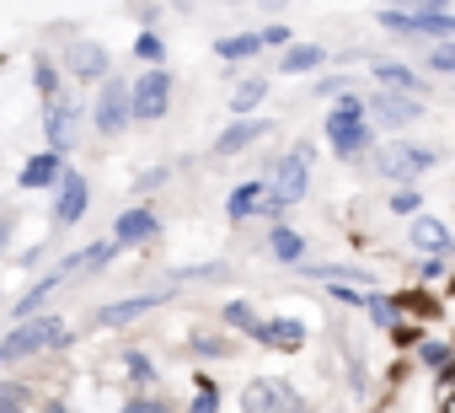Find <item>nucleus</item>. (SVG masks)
I'll return each mask as SVG.
<instances>
[{
    "instance_id": "nucleus-1",
    "label": "nucleus",
    "mask_w": 455,
    "mask_h": 413,
    "mask_svg": "<svg viewBox=\"0 0 455 413\" xmlns=\"http://www.w3.org/2000/svg\"><path fill=\"white\" fill-rule=\"evenodd\" d=\"M306 182H311V145H295V150L274 166V182H268V193H263V210H268V215L290 210L295 198H306Z\"/></svg>"
},
{
    "instance_id": "nucleus-2",
    "label": "nucleus",
    "mask_w": 455,
    "mask_h": 413,
    "mask_svg": "<svg viewBox=\"0 0 455 413\" xmlns=\"http://www.w3.org/2000/svg\"><path fill=\"white\" fill-rule=\"evenodd\" d=\"M327 140L338 156H359L370 150V118H364V97H343L332 113H327Z\"/></svg>"
},
{
    "instance_id": "nucleus-3",
    "label": "nucleus",
    "mask_w": 455,
    "mask_h": 413,
    "mask_svg": "<svg viewBox=\"0 0 455 413\" xmlns=\"http://www.w3.org/2000/svg\"><path fill=\"white\" fill-rule=\"evenodd\" d=\"M166 102H172V76H166L161 65L145 70V76L129 86V108H134V118H145V124L166 118Z\"/></svg>"
},
{
    "instance_id": "nucleus-4",
    "label": "nucleus",
    "mask_w": 455,
    "mask_h": 413,
    "mask_svg": "<svg viewBox=\"0 0 455 413\" xmlns=\"http://www.w3.org/2000/svg\"><path fill=\"white\" fill-rule=\"evenodd\" d=\"M54 344H65V322L60 317H33V322H22L0 349H6V360H17V354H44Z\"/></svg>"
},
{
    "instance_id": "nucleus-5",
    "label": "nucleus",
    "mask_w": 455,
    "mask_h": 413,
    "mask_svg": "<svg viewBox=\"0 0 455 413\" xmlns=\"http://www.w3.org/2000/svg\"><path fill=\"white\" fill-rule=\"evenodd\" d=\"M434 161H439V150H428V145H386V150L375 156V166H380L386 177H396L402 188H407L412 177H423Z\"/></svg>"
},
{
    "instance_id": "nucleus-6",
    "label": "nucleus",
    "mask_w": 455,
    "mask_h": 413,
    "mask_svg": "<svg viewBox=\"0 0 455 413\" xmlns=\"http://www.w3.org/2000/svg\"><path fill=\"white\" fill-rule=\"evenodd\" d=\"M380 22L407 38H444V44L455 38V17H444V12H380Z\"/></svg>"
},
{
    "instance_id": "nucleus-7",
    "label": "nucleus",
    "mask_w": 455,
    "mask_h": 413,
    "mask_svg": "<svg viewBox=\"0 0 455 413\" xmlns=\"http://www.w3.org/2000/svg\"><path fill=\"white\" fill-rule=\"evenodd\" d=\"M129 118H134V108H129V86H124L118 76H108V86L97 92V129H102V134H118Z\"/></svg>"
},
{
    "instance_id": "nucleus-8",
    "label": "nucleus",
    "mask_w": 455,
    "mask_h": 413,
    "mask_svg": "<svg viewBox=\"0 0 455 413\" xmlns=\"http://www.w3.org/2000/svg\"><path fill=\"white\" fill-rule=\"evenodd\" d=\"M81 215H86V177L65 166V177H60V198H54V221H60V226H76Z\"/></svg>"
},
{
    "instance_id": "nucleus-9",
    "label": "nucleus",
    "mask_w": 455,
    "mask_h": 413,
    "mask_svg": "<svg viewBox=\"0 0 455 413\" xmlns=\"http://www.w3.org/2000/svg\"><path fill=\"white\" fill-rule=\"evenodd\" d=\"M156 231H161V221H156L150 210H124L118 226H113V242H118V247H140V242H150Z\"/></svg>"
},
{
    "instance_id": "nucleus-10",
    "label": "nucleus",
    "mask_w": 455,
    "mask_h": 413,
    "mask_svg": "<svg viewBox=\"0 0 455 413\" xmlns=\"http://www.w3.org/2000/svg\"><path fill=\"white\" fill-rule=\"evenodd\" d=\"M364 108H375V118H380V124H412V118L423 113L407 92H380V97H370Z\"/></svg>"
},
{
    "instance_id": "nucleus-11",
    "label": "nucleus",
    "mask_w": 455,
    "mask_h": 413,
    "mask_svg": "<svg viewBox=\"0 0 455 413\" xmlns=\"http://www.w3.org/2000/svg\"><path fill=\"white\" fill-rule=\"evenodd\" d=\"M65 177V156L60 150H44V156H33L28 166H22V188H49V182H60Z\"/></svg>"
},
{
    "instance_id": "nucleus-12",
    "label": "nucleus",
    "mask_w": 455,
    "mask_h": 413,
    "mask_svg": "<svg viewBox=\"0 0 455 413\" xmlns=\"http://www.w3.org/2000/svg\"><path fill=\"white\" fill-rule=\"evenodd\" d=\"M263 134H268V124H263V118H247V124H231V129H225V134L214 140V150H220V156H236V150L258 145Z\"/></svg>"
},
{
    "instance_id": "nucleus-13",
    "label": "nucleus",
    "mask_w": 455,
    "mask_h": 413,
    "mask_svg": "<svg viewBox=\"0 0 455 413\" xmlns=\"http://www.w3.org/2000/svg\"><path fill=\"white\" fill-rule=\"evenodd\" d=\"M166 301V290H156V296H134V301H113V306H102V317L97 322H108V328H118V322H129V317H145L150 306H161Z\"/></svg>"
},
{
    "instance_id": "nucleus-14",
    "label": "nucleus",
    "mask_w": 455,
    "mask_h": 413,
    "mask_svg": "<svg viewBox=\"0 0 455 413\" xmlns=\"http://www.w3.org/2000/svg\"><path fill=\"white\" fill-rule=\"evenodd\" d=\"M65 60L76 76H108V49H97V44H70Z\"/></svg>"
},
{
    "instance_id": "nucleus-15",
    "label": "nucleus",
    "mask_w": 455,
    "mask_h": 413,
    "mask_svg": "<svg viewBox=\"0 0 455 413\" xmlns=\"http://www.w3.org/2000/svg\"><path fill=\"white\" fill-rule=\"evenodd\" d=\"M242 402H247V413H274L279 402H290V392H284L279 381H252Z\"/></svg>"
},
{
    "instance_id": "nucleus-16",
    "label": "nucleus",
    "mask_w": 455,
    "mask_h": 413,
    "mask_svg": "<svg viewBox=\"0 0 455 413\" xmlns=\"http://www.w3.org/2000/svg\"><path fill=\"white\" fill-rule=\"evenodd\" d=\"M412 247H423V253H450V231L439 226V221H412Z\"/></svg>"
},
{
    "instance_id": "nucleus-17",
    "label": "nucleus",
    "mask_w": 455,
    "mask_h": 413,
    "mask_svg": "<svg viewBox=\"0 0 455 413\" xmlns=\"http://www.w3.org/2000/svg\"><path fill=\"white\" fill-rule=\"evenodd\" d=\"M49 145H54L60 156L70 150V102H60V97L49 102Z\"/></svg>"
},
{
    "instance_id": "nucleus-18",
    "label": "nucleus",
    "mask_w": 455,
    "mask_h": 413,
    "mask_svg": "<svg viewBox=\"0 0 455 413\" xmlns=\"http://www.w3.org/2000/svg\"><path fill=\"white\" fill-rule=\"evenodd\" d=\"M258 204H263V188H258V182H242L231 198H225V215H231V221H247Z\"/></svg>"
},
{
    "instance_id": "nucleus-19",
    "label": "nucleus",
    "mask_w": 455,
    "mask_h": 413,
    "mask_svg": "<svg viewBox=\"0 0 455 413\" xmlns=\"http://www.w3.org/2000/svg\"><path fill=\"white\" fill-rule=\"evenodd\" d=\"M316 65H322V49H316V44H295V49L279 60L284 76H306V70H316Z\"/></svg>"
},
{
    "instance_id": "nucleus-20",
    "label": "nucleus",
    "mask_w": 455,
    "mask_h": 413,
    "mask_svg": "<svg viewBox=\"0 0 455 413\" xmlns=\"http://www.w3.org/2000/svg\"><path fill=\"white\" fill-rule=\"evenodd\" d=\"M268 247H274V258H279V263H300V253H306V242H300V231H290V226H274V237H268Z\"/></svg>"
},
{
    "instance_id": "nucleus-21",
    "label": "nucleus",
    "mask_w": 455,
    "mask_h": 413,
    "mask_svg": "<svg viewBox=\"0 0 455 413\" xmlns=\"http://www.w3.org/2000/svg\"><path fill=\"white\" fill-rule=\"evenodd\" d=\"M375 76H380L391 92H407V97H418V92H423V81H418L407 65H375Z\"/></svg>"
},
{
    "instance_id": "nucleus-22",
    "label": "nucleus",
    "mask_w": 455,
    "mask_h": 413,
    "mask_svg": "<svg viewBox=\"0 0 455 413\" xmlns=\"http://www.w3.org/2000/svg\"><path fill=\"white\" fill-rule=\"evenodd\" d=\"M263 344H279V349H300V344H306V328L284 317V322H274V328H263Z\"/></svg>"
},
{
    "instance_id": "nucleus-23",
    "label": "nucleus",
    "mask_w": 455,
    "mask_h": 413,
    "mask_svg": "<svg viewBox=\"0 0 455 413\" xmlns=\"http://www.w3.org/2000/svg\"><path fill=\"white\" fill-rule=\"evenodd\" d=\"M258 49H263V38H258V33H247V38H220V44H214V54H220V60H252Z\"/></svg>"
},
{
    "instance_id": "nucleus-24",
    "label": "nucleus",
    "mask_w": 455,
    "mask_h": 413,
    "mask_svg": "<svg viewBox=\"0 0 455 413\" xmlns=\"http://www.w3.org/2000/svg\"><path fill=\"white\" fill-rule=\"evenodd\" d=\"M225 322H231V328H242V333H252V338L263 344V322L252 317V306H247V301H231V306H225Z\"/></svg>"
},
{
    "instance_id": "nucleus-25",
    "label": "nucleus",
    "mask_w": 455,
    "mask_h": 413,
    "mask_svg": "<svg viewBox=\"0 0 455 413\" xmlns=\"http://www.w3.org/2000/svg\"><path fill=\"white\" fill-rule=\"evenodd\" d=\"M134 54H140V60H145V65H150V70H156V65H161V60H166V44H161V38H156V33H140V38H134Z\"/></svg>"
},
{
    "instance_id": "nucleus-26",
    "label": "nucleus",
    "mask_w": 455,
    "mask_h": 413,
    "mask_svg": "<svg viewBox=\"0 0 455 413\" xmlns=\"http://www.w3.org/2000/svg\"><path fill=\"white\" fill-rule=\"evenodd\" d=\"M263 92H268L263 81H247V86L236 92V102H231V113H247V108H258V102H263Z\"/></svg>"
},
{
    "instance_id": "nucleus-27",
    "label": "nucleus",
    "mask_w": 455,
    "mask_h": 413,
    "mask_svg": "<svg viewBox=\"0 0 455 413\" xmlns=\"http://www.w3.org/2000/svg\"><path fill=\"white\" fill-rule=\"evenodd\" d=\"M364 306H370V317H375L380 328H396V306H391V301H380V296H364Z\"/></svg>"
},
{
    "instance_id": "nucleus-28",
    "label": "nucleus",
    "mask_w": 455,
    "mask_h": 413,
    "mask_svg": "<svg viewBox=\"0 0 455 413\" xmlns=\"http://www.w3.org/2000/svg\"><path fill=\"white\" fill-rule=\"evenodd\" d=\"M418 204H423V193H412V182H407L402 193H391V210H396V215H418Z\"/></svg>"
},
{
    "instance_id": "nucleus-29",
    "label": "nucleus",
    "mask_w": 455,
    "mask_h": 413,
    "mask_svg": "<svg viewBox=\"0 0 455 413\" xmlns=\"http://www.w3.org/2000/svg\"><path fill=\"white\" fill-rule=\"evenodd\" d=\"M428 65H434V70H444V76H455V44H439V49L428 54Z\"/></svg>"
},
{
    "instance_id": "nucleus-30",
    "label": "nucleus",
    "mask_w": 455,
    "mask_h": 413,
    "mask_svg": "<svg viewBox=\"0 0 455 413\" xmlns=\"http://www.w3.org/2000/svg\"><path fill=\"white\" fill-rule=\"evenodd\" d=\"M54 86H60V76H54V65H49V60H38V92H44L49 102H54Z\"/></svg>"
},
{
    "instance_id": "nucleus-31",
    "label": "nucleus",
    "mask_w": 455,
    "mask_h": 413,
    "mask_svg": "<svg viewBox=\"0 0 455 413\" xmlns=\"http://www.w3.org/2000/svg\"><path fill=\"white\" fill-rule=\"evenodd\" d=\"M0 413H22V386H0Z\"/></svg>"
},
{
    "instance_id": "nucleus-32",
    "label": "nucleus",
    "mask_w": 455,
    "mask_h": 413,
    "mask_svg": "<svg viewBox=\"0 0 455 413\" xmlns=\"http://www.w3.org/2000/svg\"><path fill=\"white\" fill-rule=\"evenodd\" d=\"M258 38H263V49H284L290 44V28H263Z\"/></svg>"
},
{
    "instance_id": "nucleus-33",
    "label": "nucleus",
    "mask_w": 455,
    "mask_h": 413,
    "mask_svg": "<svg viewBox=\"0 0 455 413\" xmlns=\"http://www.w3.org/2000/svg\"><path fill=\"white\" fill-rule=\"evenodd\" d=\"M129 370H134V381H150V376H156V365H150L145 354H129Z\"/></svg>"
},
{
    "instance_id": "nucleus-34",
    "label": "nucleus",
    "mask_w": 455,
    "mask_h": 413,
    "mask_svg": "<svg viewBox=\"0 0 455 413\" xmlns=\"http://www.w3.org/2000/svg\"><path fill=\"white\" fill-rule=\"evenodd\" d=\"M193 413H214V386H209V381L198 386V408H193Z\"/></svg>"
},
{
    "instance_id": "nucleus-35",
    "label": "nucleus",
    "mask_w": 455,
    "mask_h": 413,
    "mask_svg": "<svg viewBox=\"0 0 455 413\" xmlns=\"http://www.w3.org/2000/svg\"><path fill=\"white\" fill-rule=\"evenodd\" d=\"M423 360H428V365H444V360H450V349H444V344H428V349H423Z\"/></svg>"
},
{
    "instance_id": "nucleus-36",
    "label": "nucleus",
    "mask_w": 455,
    "mask_h": 413,
    "mask_svg": "<svg viewBox=\"0 0 455 413\" xmlns=\"http://www.w3.org/2000/svg\"><path fill=\"white\" fill-rule=\"evenodd\" d=\"M124 413H161V408H156V402H145V397H140V402H129V408H124Z\"/></svg>"
},
{
    "instance_id": "nucleus-37",
    "label": "nucleus",
    "mask_w": 455,
    "mask_h": 413,
    "mask_svg": "<svg viewBox=\"0 0 455 413\" xmlns=\"http://www.w3.org/2000/svg\"><path fill=\"white\" fill-rule=\"evenodd\" d=\"M444 413H455V397H450V402H444Z\"/></svg>"
},
{
    "instance_id": "nucleus-38",
    "label": "nucleus",
    "mask_w": 455,
    "mask_h": 413,
    "mask_svg": "<svg viewBox=\"0 0 455 413\" xmlns=\"http://www.w3.org/2000/svg\"><path fill=\"white\" fill-rule=\"evenodd\" d=\"M0 242H6V221H0Z\"/></svg>"
},
{
    "instance_id": "nucleus-39",
    "label": "nucleus",
    "mask_w": 455,
    "mask_h": 413,
    "mask_svg": "<svg viewBox=\"0 0 455 413\" xmlns=\"http://www.w3.org/2000/svg\"><path fill=\"white\" fill-rule=\"evenodd\" d=\"M49 413H65V408H49Z\"/></svg>"
},
{
    "instance_id": "nucleus-40",
    "label": "nucleus",
    "mask_w": 455,
    "mask_h": 413,
    "mask_svg": "<svg viewBox=\"0 0 455 413\" xmlns=\"http://www.w3.org/2000/svg\"><path fill=\"white\" fill-rule=\"evenodd\" d=\"M0 360H6V349H0Z\"/></svg>"
},
{
    "instance_id": "nucleus-41",
    "label": "nucleus",
    "mask_w": 455,
    "mask_h": 413,
    "mask_svg": "<svg viewBox=\"0 0 455 413\" xmlns=\"http://www.w3.org/2000/svg\"><path fill=\"white\" fill-rule=\"evenodd\" d=\"M300 413H306V408H300Z\"/></svg>"
}]
</instances>
